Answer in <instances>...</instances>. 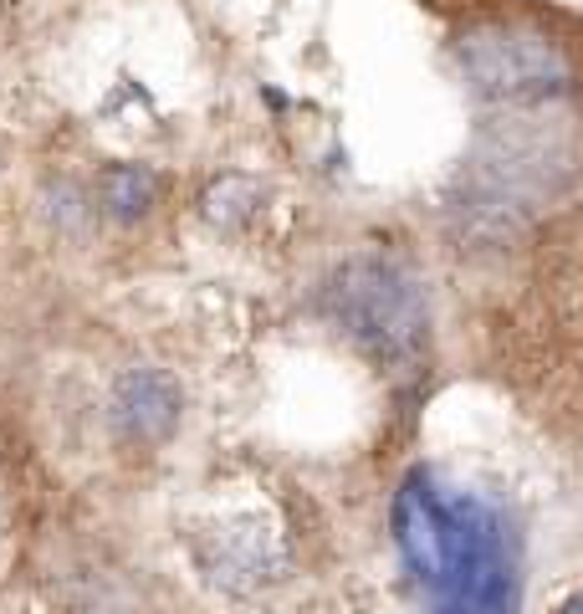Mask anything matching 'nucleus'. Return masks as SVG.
<instances>
[{"label":"nucleus","mask_w":583,"mask_h":614,"mask_svg":"<svg viewBox=\"0 0 583 614\" xmlns=\"http://www.w3.org/2000/svg\"><path fill=\"white\" fill-rule=\"evenodd\" d=\"M389 527L430 614H517V554L507 517L481 492L415 466L394 492Z\"/></svg>","instance_id":"nucleus-1"},{"label":"nucleus","mask_w":583,"mask_h":614,"mask_svg":"<svg viewBox=\"0 0 583 614\" xmlns=\"http://www.w3.org/2000/svg\"><path fill=\"white\" fill-rule=\"evenodd\" d=\"M323 308L379 364H415L430 344V302L404 261L379 252L348 256L323 287Z\"/></svg>","instance_id":"nucleus-2"},{"label":"nucleus","mask_w":583,"mask_h":614,"mask_svg":"<svg viewBox=\"0 0 583 614\" xmlns=\"http://www.w3.org/2000/svg\"><path fill=\"white\" fill-rule=\"evenodd\" d=\"M466 77L481 98L496 103H542L569 88V67L548 42L517 36V31H471L456 46Z\"/></svg>","instance_id":"nucleus-3"},{"label":"nucleus","mask_w":583,"mask_h":614,"mask_svg":"<svg viewBox=\"0 0 583 614\" xmlns=\"http://www.w3.org/2000/svg\"><path fill=\"white\" fill-rule=\"evenodd\" d=\"M180 420V384L165 369H128L113 384V425L128 440H165Z\"/></svg>","instance_id":"nucleus-4"},{"label":"nucleus","mask_w":583,"mask_h":614,"mask_svg":"<svg viewBox=\"0 0 583 614\" xmlns=\"http://www.w3.org/2000/svg\"><path fill=\"white\" fill-rule=\"evenodd\" d=\"M98 196H103V210L113 221H144L159 200V175L149 165H113L103 169Z\"/></svg>","instance_id":"nucleus-5"},{"label":"nucleus","mask_w":583,"mask_h":614,"mask_svg":"<svg viewBox=\"0 0 583 614\" xmlns=\"http://www.w3.org/2000/svg\"><path fill=\"white\" fill-rule=\"evenodd\" d=\"M558 614H583V594H573V600L563 604V610H558Z\"/></svg>","instance_id":"nucleus-6"}]
</instances>
